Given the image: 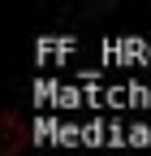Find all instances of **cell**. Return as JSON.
Returning a JSON list of instances; mask_svg holds the SVG:
<instances>
[{
    "instance_id": "6da1fadb",
    "label": "cell",
    "mask_w": 151,
    "mask_h": 156,
    "mask_svg": "<svg viewBox=\"0 0 151 156\" xmlns=\"http://www.w3.org/2000/svg\"><path fill=\"white\" fill-rule=\"evenodd\" d=\"M147 44L151 39H138V35H129V39H104L99 56L104 61H117V65H147Z\"/></svg>"
},
{
    "instance_id": "7a4b0ae2",
    "label": "cell",
    "mask_w": 151,
    "mask_h": 156,
    "mask_svg": "<svg viewBox=\"0 0 151 156\" xmlns=\"http://www.w3.org/2000/svg\"><path fill=\"white\" fill-rule=\"evenodd\" d=\"M78 44H73V39H39V44H35V56H52V52H73Z\"/></svg>"
}]
</instances>
